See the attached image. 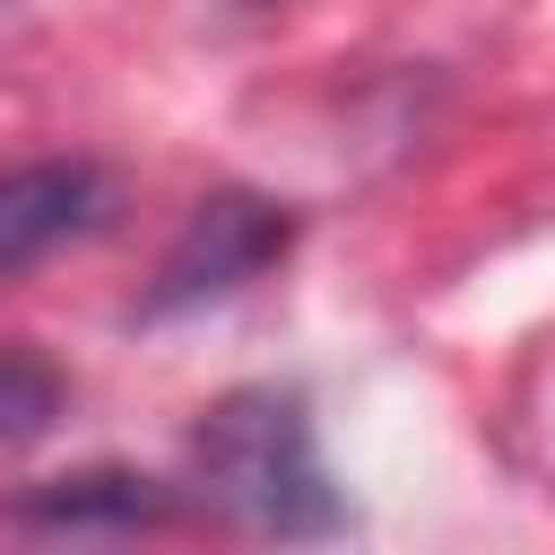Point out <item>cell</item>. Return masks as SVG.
Segmentation results:
<instances>
[{"label": "cell", "mask_w": 555, "mask_h": 555, "mask_svg": "<svg viewBox=\"0 0 555 555\" xmlns=\"http://www.w3.org/2000/svg\"><path fill=\"white\" fill-rule=\"evenodd\" d=\"M9 520L17 529H61V538L156 529V520H173V494L156 477H130V468H78V477H43L35 494H17Z\"/></svg>", "instance_id": "cell-4"}, {"label": "cell", "mask_w": 555, "mask_h": 555, "mask_svg": "<svg viewBox=\"0 0 555 555\" xmlns=\"http://www.w3.org/2000/svg\"><path fill=\"white\" fill-rule=\"evenodd\" d=\"M61 416V373L26 347H0V442H26Z\"/></svg>", "instance_id": "cell-5"}, {"label": "cell", "mask_w": 555, "mask_h": 555, "mask_svg": "<svg viewBox=\"0 0 555 555\" xmlns=\"http://www.w3.org/2000/svg\"><path fill=\"white\" fill-rule=\"evenodd\" d=\"M191 468H199V494L251 538L347 529V503L321 468V442H312V416L295 390H225L191 442Z\"/></svg>", "instance_id": "cell-1"}, {"label": "cell", "mask_w": 555, "mask_h": 555, "mask_svg": "<svg viewBox=\"0 0 555 555\" xmlns=\"http://www.w3.org/2000/svg\"><path fill=\"white\" fill-rule=\"evenodd\" d=\"M286 243H295V217L278 199H260V191H208L182 217V234H173V251H165V269L147 286V312L217 304V295L251 286L269 260H286Z\"/></svg>", "instance_id": "cell-2"}, {"label": "cell", "mask_w": 555, "mask_h": 555, "mask_svg": "<svg viewBox=\"0 0 555 555\" xmlns=\"http://www.w3.org/2000/svg\"><path fill=\"white\" fill-rule=\"evenodd\" d=\"M104 217V173L87 156H35L0 173V278L35 269L43 251H61L69 234H87Z\"/></svg>", "instance_id": "cell-3"}]
</instances>
